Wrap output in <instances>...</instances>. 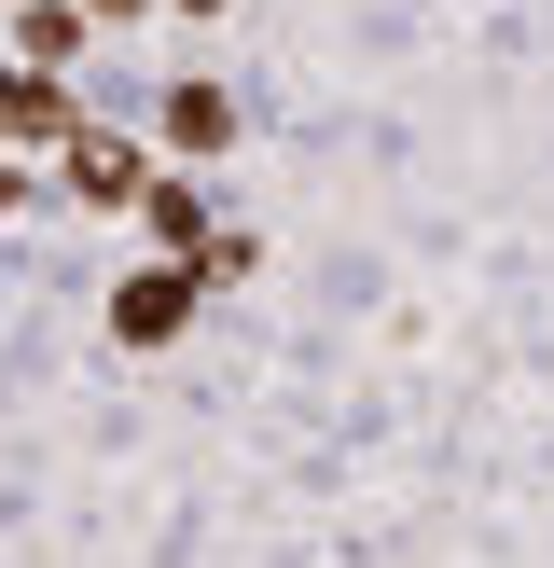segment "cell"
I'll list each match as a JSON object with an SVG mask.
<instances>
[{"label": "cell", "instance_id": "cell-1", "mask_svg": "<svg viewBox=\"0 0 554 568\" xmlns=\"http://www.w3.org/2000/svg\"><path fill=\"white\" fill-rule=\"evenodd\" d=\"M166 166H153V139H125V125H70L55 139V194L70 209H138Z\"/></svg>", "mask_w": 554, "mask_h": 568}, {"label": "cell", "instance_id": "cell-2", "mask_svg": "<svg viewBox=\"0 0 554 568\" xmlns=\"http://www.w3.org/2000/svg\"><path fill=\"white\" fill-rule=\"evenodd\" d=\"M194 292H208V264H138V277H111V347H181L194 333Z\"/></svg>", "mask_w": 554, "mask_h": 568}, {"label": "cell", "instance_id": "cell-3", "mask_svg": "<svg viewBox=\"0 0 554 568\" xmlns=\"http://www.w3.org/2000/svg\"><path fill=\"white\" fill-rule=\"evenodd\" d=\"M83 111H70V83L55 70H28V55H0V153H55Z\"/></svg>", "mask_w": 554, "mask_h": 568}, {"label": "cell", "instance_id": "cell-4", "mask_svg": "<svg viewBox=\"0 0 554 568\" xmlns=\"http://www.w3.org/2000/svg\"><path fill=\"white\" fill-rule=\"evenodd\" d=\"M153 139H166V153H194V166H208V153H236V98H222L208 70H181V83L153 98Z\"/></svg>", "mask_w": 554, "mask_h": 568}, {"label": "cell", "instance_id": "cell-5", "mask_svg": "<svg viewBox=\"0 0 554 568\" xmlns=\"http://www.w3.org/2000/svg\"><path fill=\"white\" fill-rule=\"evenodd\" d=\"M83 42H98V14H83V0H14V55H28V70L70 83V55H83Z\"/></svg>", "mask_w": 554, "mask_h": 568}, {"label": "cell", "instance_id": "cell-6", "mask_svg": "<svg viewBox=\"0 0 554 568\" xmlns=\"http://www.w3.org/2000/svg\"><path fill=\"white\" fill-rule=\"evenodd\" d=\"M138 222H153V250H166V264H208V236H222L194 181H153V194H138Z\"/></svg>", "mask_w": 554, "mask_h": 568}, {"label": "cell", "instance_id": "cell-7", "mask_svg": "<svg viewBox=\"0 0 554 568\" xmlns=\"http://www.w3.org/2000/svg\"><path fill=\"white\" fill-rule=\"evenodd\" d=\"M14 209H42V166H28V153H0V222H14Z\"/></svg>", "mask_w": 554, "mask_h": 568}, {"label": "cell", "instance_id": "cell-8", "mask_svg": "<svg viewBox=\"0 0 554 568\" xmlns=\"http://www.w3.org/2000/svg\"><path fill=\"white\" fill-rule=\"evenodd\" d=\"M83 14H98V28H138V14H153V0H83Z\"/></svg>", "mask_w": 554, "mask_h": 568}, {"label": "cell", "instance_id": "cell-9", "mask_svg": "<svg viewBox=\"0 0 554 568\" xmlns=\"http://www.w3.org/2000/svg\"><path fill=\"white\" fill-rule=\"evenodd\" d=\"M166 14H222V0H166Z\"/></svg>", "mask_w": 554, "mask_h": 568}]
</instances>
